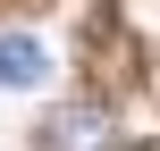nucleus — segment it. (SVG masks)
Here are the masks:
<instances>
[{"mask_svg": "<svg viewBox=\"0 0 160 151\" xmlns=\"http://www.w3.org/2000/svg\"><path fill=\"white\" fill-rule=\"evenodd\" d=\"M42 151H118L110 109H101V101H68V109L42 126Z\"/></svg>", "mask_w": 160, "mask_h": 151, "instance_id": "obj_1", "label": "nucleus"}, {"mask_svg": "<svg viewBox=\"0 0 160 151\" xmlns=\"http://www.w3.org/2000/svg\"><path fill=\"white\" fill-rule=\"evenodd\" d=\"M34 84H51V50L34 34H0V92H34Z\"/></svg>", "mask_w": 160, "mask_h": 151, "instance_id": "obj_2", "label": "nucleus"}]
</instances>
